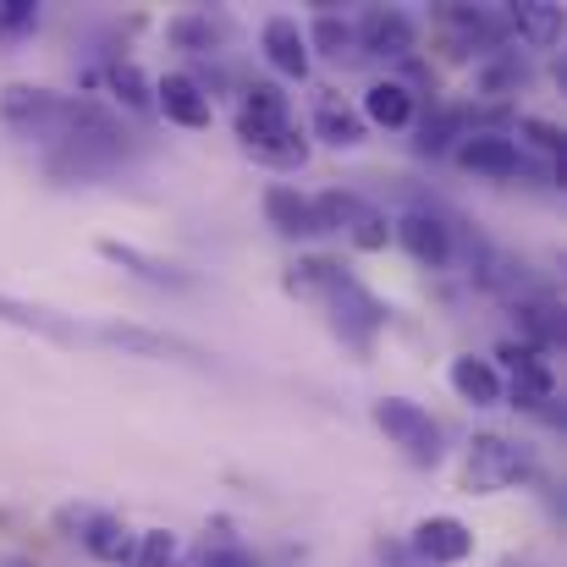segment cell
Returning a JSON list of instances; mask_svg holds the SVG:
<instances>
[{"mask_svg":"<svg viewBox=\"0 0 567 567\" xmlns=\"http://www.w3.org/2000/svg\"><path fill=\"white\" fill-rule=\"evenodd\" d=\"M513 320H518V331H524V348H551V342H563V315H557V303L551 298H518L513 303Z\"/></svg>","mask_w":567,"mask_h":567,"instance_id":"44dd1931","label":"cell"},{"mask_svg":"<svg viewBox=\"0 0 567 567\" xmlns=\"http://www.w3.org/2000/svg\"><path fill=\"white\" fill-rule=\"evenodd\" d=\"M303 39H309V50H320V55H331V61H359L353 22H348V17H337V11H320V17H315V28H309Z\"/></svg>","mask_w":567,"mask_h":567,"instance_id":"4316f807","label":"cell"},{"mask_svg":"<svg viewBox=\"0 0 567 567\" xmlns=\"http://www.w3.org/2000/svg\"><path fill=\"white\" fill-rule=\"evenodd\" d=\"M78 540H83V551L94 563H105V567H127L133 563V546H138V535L116 513H89L83 529H78Z\"/></svg>","mask_w":567,"mask_h":567,"instance_id":"4fadbf2b","label":"cell"},{"mask_svg":"<svg viewBox=\"0 0 567 567\" xmlns=\"http://www.w3.org/2000/svg\"><path fill=\"white\" fill-rule=\"evenodd\" d=\"M326 309H331V326H337V337H342V342H353L359 353H370V342H375L380 331L391 326V309L380 303L364 281H353V276H348V281H342V287L326 298Z\"/></svg>","mask_w":567,"mask_h":567,"instance_id":"3957f363","label":"cell"},{"mask_svg":"<svg viewBox=\"0 0 567 567\" xmlns=\"http://www.w3.org/2000/svg\"><path fill=\"white\" fill-rule=\"evenodd\" d=\"M529 474H535L529 446H518V441H507V435H474V446H468V468H463V480H468L474 496L513 491V485L529 480Z\"/></svg>","mask_w":567,"mask_h":567,"instance_id":"7a4b0ae2","label":"cell"},{"mask_svg":"<svg viewBox=\"0 0 567 567\" xmlns=\"http://www.w3.org/2000/svg\"><path fill=\"white\" fill-rule=\"evenodd\" d=\"M441 28H446V39L457 44V50H485V44H496L502 39V17H491V11H480V6H446L441 11Z\"/></svg>","mask_w":567,"mask_h":567,"instance_id":"e0dca14e","label":"cell"},{"mask_svg":"<svg viewBox=\"0 0 567 567\" xmlns=\"http://www.w3.org/2000/svg\"><path fill=\"white\" fill-rule=\"evenodd\" d=\"M452 391L463 396V402H474V408H496L502 402V370L491 364V359H474V353H463V359H452Z\"/></svg>","mask_w":567,"mask_h":567,"instance_id":"2e32d148","label":"cell"},{"mask_svg":"<svg viewBox=\"0 0 567 567\" xmlns=\"http://www.w3.org/2000/svg\"><path fill=\"white\" fill-rule=\"evenodd\" d=\"M172 563H177V535H166V529H144L127 567H172Z\"/></svg>","mask_w":567,"mask_h":567,"instance_id":"4dcf8cb0","label":"cell"},{"mask_svg":"<svg viewBox=\"0 0 567 567\" xmlns=\"http://www.w3.org/2000/svg\"><path fill=\"white\" fill-rule=\"evenodd\" d=\"M342 281H348V270H342L337 259H298V265L287 270V292H292V298H331Z\"/></svg>","mask_w":567,"mask_h":567,"instance_id":"d4e9b609","label":"cell"},{"mask_svg":"<svg viewBox=\"0 0 567 567\" xmlns=\"http://www.w3.org/2000/svg\"><path fill=\"white\" fill-rule=\"evenodd\" d=\"M292 127V105L276 83H243V100H237V144L248 138H265V133H281Z\"/></svg>","mask_w":567,"mask_h":567,"instance_id":"ba28073f","label":"cell"},{"mask_svg":"<svg viewBox=\"0 0 567 567\" xmlns=\"http://www.w3.org/2000/svg\"><path fill=\"white\" fill-rule=\"evenodd\" d=\"M0 567H33L28 557H0Z\"/></svg>","mask_w":567,"mask_h":567,"instance_id":"d590c367","label":"cell"},{"mask_svg":"<svg viewBox=\"0 0 567 567\" xmlns=\"http://www.w3.org/2000/svg\"><path fill=\"white\" fill-rule=\"evenodd\" d=\"M39 28V6L33 0H0V44L6 39H22Z\"/></svg>","mask_w":567,"mask_h":567,"instance_id":"d6a6232c","label":"cell"},{"mask_svg":"<svg viewBox=\"0 0 567 567\" xmlns=\"http://www.w3.org/2000/svg\"><path fill=\"white\" fill-rule=\"evenodd\" d=\"M529 61L524 55H513V50H496L485 66H480V94L485 100H507V94H518V89H529Z\"/></svg>","mask_w":567,"mask_h":567,"instance_id":"603a6c76","label":"cell"},{"mask_svg":"<svg viewBox=\"0 0 567 567\" xmlns=\"http://www.w3.org/2000/svg\"><path fill=\"white\" fill-rule=\"evenodd\" d=\"M259 166H276V172H298L309 161V138L298 127H281V133H265V138H248L243 144Z\"/></svg>","mask_w":567,"mask_h":567,"instance_id":"7402d4cb","label":"cell"},{"mask_svg":"<svg viewBox=\"0 0 567 567\" xmlns=\"http://www.w3.org/2000/svg\"><path fill=\"white\" fill-rule=\"evenodd\" d=\"M364 116L353 111V105H342L337 94H326L320 105H315V138L320 144H331V150H359L364 144Z\"/></svg>","mask_w":567,"mask_h":567,"instance_id":"ac0fdd59","label":"cell"},{"mask_svg":"<svg viewBox=\"0 0 567 567\" xmlns=\"http://www.w3.org/2000/svg\"><path fill=\"white\" fill-rule=\"evenodd\" d=\"M0 320H6V326H22V331H39V337H50V342H78V326H72V320H61V315L44 309V303L6 298V292H0Z\"/></svg>","mask_w":567,"mask_h":567,"instance_id":"ffe728a7","label":"cell"},{"mask_svg":"<svg viewBox=\"0 0 567 567\" xmlns=\"http://www.w3.org/2000/svg\"><path fill=\"white\" fill-rule=\"evenodd\" d=\"M309 209H315V231H348L364 215V198L348 188H326L320 198H309Z\"/></svg>","mask_w":567,"mask_h":567,"instance_id":"f546056e","label":"cell"},{"mask_svg":"<svg viewBox=\"0 0 567 567\" xmlns=\"http://www.w3.org/2000/svg\"><path fill=\"white\" fill-rule=\"evenodd\" d=\"M364 127H385V133H396V127H408L413 122V89L408 83H396V78H380L364 89Z\"/></svg>","mask_w":567,"mask_h":567,"instance_id":"9a60e30c","label":"cell"},{"mask_svg":"<svg viewBox=\"0 0 567 567\" xmlns=\"http://www.w3.org/2000/svg\"><path fill=\"white\" fill-rule=\"evenodd\" d=\"M100 248V259H111L116 270H127V276H138V281H150V287H193V276L183 265H172V259H155V254H144V248H133V243H116V237H100L94 243Z\"/></svg>","mask_w":567,"mask_h":567,"instance_id":"8fae6325","label":"cell"},{"mask_svg":"<svg viewBox=\"0 0 567 567\" xmlns=\"http://www.w3.org/2000/svg\"><path fill=\"white\" fill-rule=\"evenodd\" d=\"M391 237H396V243L408 248V259L424 265V270L452 265V226H446L435 209H402V215L391 220Z\"/></svg>","mask_w":567,"mask_h":567,"instance_id":"8992f818","label":"cell"},{"mask_svg":"<svg viewBox=\"0 0 567 567\" xmlns=\"http://www.w3.org/2000/svg\"><path fill=\"white\" fill-rule=\"evenodd\" d=\"M452 161L474 177H491V183H507L524 172V155L507 133H491V127H468L457 144H452Z\"/></svg>","mask_w":567,"mask_h":567,"instance_id":"277c9868","label":"cell"},{"mask_svg":"<svg viewBox=\"0 0 567 567\" xmlns=\"http://www.w3.org/2000/svg\"><path fill=\"white\" fill-rule=\"evenodd\" d=\"M413 557L430 567H457L474 557V529L463 524V518H424L419 529H413Z\"/></svg>","mask_w":567,"mask_h":567,"instance_id":"30bf717a","label":"cell"},{"mask_svg":"<svg viewBox=\"0 0 567 567\" xmlns=\"http://www.w3.org/2000/svg\"><path fill=\"white\" fill-rule=\"evenodd\" d=\"M265 220H270L281 237H315V209H309V193L287 188V183L265 188Z\"/></svg>","mask_w":567,"mask_h":567,"instance_id":"d6986e66","label":"cell"},{"mask_svg":"<svg viewBox=\"0 0 567 567\" xmlns=\"http://www.w3.org/2000/svg\"><path fill=\"white\" fill-rule=\"evenodd\" d=\"M198 567H259L254 551H243V546H215V551H204Z\"/></svg>","mask_w":567,"mask_h":567,"instance_id":"e575fe53","label":"cell"},{"mask_svg":"<svg viewBox=\"0 0 567 567\" xmlns=\"http://www.w3.org/2000/svg\"><path fill=\"white\" fill-rule=\"evenodd\" d=\"M413 39H419V28H413V17L396 11V6H370V11L353 22V44H359V55L408 61V55H413Z\"/></svg>","mask_w":567,"mask_h":567,"instance_id":"5b68a950","label":"cell"},{"mask_svg":"<svg viewBox=\"0 0 567 567\" xmlns=\"http://www.w3.org/2000/svg\"><path fill=\"white\" fill-rule=\"evenodd\" d=\"M259 50L281 78H309V39H303L298 17H270L259 28Z\"/></svg>","mask_w":567,"mask_h":567,"instance_id":"7c38bea8","label":"cell"},{"mask_svg":"<svg viewBox=\"0 0 567 567\" xmlns=\"http://www.w3.org/2000/svg\"><path fill=\"white\" fill-rule=\"evenodd\" d=\"M463 133H468V116H463V111H452V105H435V111L419 122V138H413V150L435 161V155H446V150H452Z\"/></svg>","mask_w":567,"mask_h":567,"instance_id":"cb8c5ba5","label":"cell"},{"mask_svg":"<svg viewBox=\"0 0 567 567\" xmlns=\"http://www.w3.org/2000/svg\"><path fill=\"white\" fill-rule=\"evenodd\" d=\"M166 33H172V44H177V50L204 55V50H215V39H226V33H231V22H226V17H209V11H188V17H177Z\"/></svg>","mask_w":567,"mask_h":567,"instance_id":"83f0119b","label":"cell"},{"mask_svg":"<svg viewBox=\"0 0 567 567\" xmlns=\"http://www.w3.org/2000/svg\"><path fill=\"white\" fill-rule=\"evenodd\" d=\"M100 342H111V348H127V353H155V359H166V353L198 359L188 342H177V337H161V331H138V326H100Z\"/></svg>","mask_w":567,"mask_h":567,"instance_id":"484cf974","label":"cell"},{"mask_svg":"<svg viewBox=\"0 0 567 567\" xmlns=\"http://www.w3.org/2000/svg\"><path fill=\"white\" fill-rule=\"evenodd\" d=\"M518 133L529 138V144H540L546 155H563V127H551V122H540V116H518Z\"/></svg>","mask_w":567,"mask_h":567,"instance_id":"836d02e7","label":"cell"},{"mask_svg":"<svg viewBox=\"0 0 567 567\" xmlns=\"http://www.w3.org/2000/svg\"><path fill=\"white\" fill-rule=\"evenodd\" d=\"M502 22H507L524 44H535V50L563 44V6H557V0H518V6H507Z\"/></svg>","mask_w":567,"mask_h":567,"instance_id":"5bb4252c","label":"cell"},{"mask_svg":"<svg viewBox=\"0 0 567 567\" xmlns=\"http://www.w3.org/2000/svg\"><path fill=\"white\" fill-rule=\"evenodd\" d=\"M155 111H161L166 122H177V127H193V133H204V127L215 122V105H209L204 83L188 78V72H166V78L155 83Z\"/></svg>","mask_w":567,"mask_h":567,"instance_id":"9c48e42d","label":"cell"},{"mask_svg":"<svg viewBox=\"0 0 567 567\" xmlns=\"http://www.w3.org/2000/svg\"><path fill=\"white\" fill-rule=\"evenodd\" d=\"M348 237H353V248H364V254H375V248H385L391 243V215L385 209H370L364 204V215L348 226Z\"/></svg>","mask_w":567,"mask_h":567,"instance_id":"1f68e13d","label":"cell"},{"mask_svg":"<svg viewBox=\"0 0 567 567\" xmlns=\"http://www.w3.org/2000/svg\"><path fill=\"white\" fill-rule=\"evenodd\" d=\"M111 94H116L127 111L155 116V83L144 78V66H138V61H111Z\"/></svg>","mask_w":567,"mask_h":567,"instance_id":"f1b7e54d","label":"cell"},{"mask_svg":"<svg viewBox=\"0 0 567 567\" xmlns=\"http://www.w3.org/2000/svg\"><path fill=\"white\" fill-rule=\"evenodd\" d=\"M370 419H375L380 435H385L413 468H435V463L446 457L441 424H435L419 402H408V396H375V402H370Z\"/></svg>","mask_w":567,"mask_h":567,"instance_id":"6da1fadb","label":"cell"},{"mask_svg":"<svg viewBox=\"0 0 567 567\" xmlns=\"http://www.w3.org/2000/svg\"><path fill=\"white\" fill-rule=\"evenodd\" d=\"M496 359H507V370H513V380H502V396H513V408H546L557 396V375H551V364L535 348L502 342Z\"/></svg>","mask_w":567,"mask_h":567,"instance_id":"52a82bcc","label":"cell"}]
</instances>
